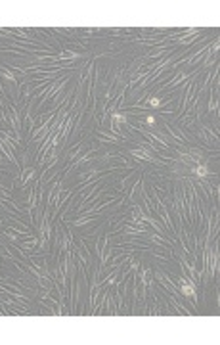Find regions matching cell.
<instances>
[{
  "label": "cell",
  "instance_id": "cell-1",
  "mask_svg": "<svg viewBox=\"0 0 220 345\" xmlns=\"http://www.w3.org/2000/svg\"><path fill=\"white\" fill-rule=\"evenodd\" d=\"M182 293L186 297H193L195 295V286L191 282H188V278H182Z\"/></svg>",
  "mask_w": 220,
  "mask_h": 345
},
{
  "label": "cell",
  "instance_id": "cell-2",
  "mask_svg": "<svg viewBox=\"0 0 220 345\" xmlns=\"http://www.w3.org/2000/svg\"><path fill=\"white\" fill-rule=\"evenodd\" d=\"M193 172H195L197 176L203 178V176H207V167H205V165H197V167L193 169Z\"/></svg>",
  "mask_w": 220,
  "mask_h": 345
},
{
  "label": "cell",
  "instance_id": "cell-3",
  "mask_svg": "<svg viewBox=\"0 0 220 345\" xmlns=\"http://www.w3.org/2000/svg\"><path fill=\"white\" fill-rule=\"evenodd\" d=\"M161 103V98H151L149 100V106H159Z\"/></svg>",
  "mask_w": 220,
  "mask_h": 345
}]
</instances>
